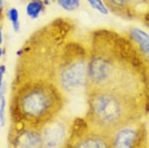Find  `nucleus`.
<instances>
[{
    "label": "nucleus",
    "mask_w": 149,
    "mask_h": 148,
    "mask_svg": "<svg viewBox=\"0 0 149 148\" xmlns=\"http://www.w3.org/2000/svg\"><path fill=\"white\" fill-rule=\"evenodd\" d=\"M89 66V47L75 38L61 68L57 86L64 93L73 92L85 87Z\"/></svg>",
    "instance_id": "nucleus-5"
},
{
    "label": "nucleus",
    "mask_w": 149,
    "mask_h": 148,
    "mask_svg": "<svg viewBox=\"0 0 149 148\" xmlns=\"http://www.w3.org/2000/svg\"><path fill=\"white\" fill-rule=\"evenodd\" d=\"M85 92L102 91L136 99L149 108V63L128 35L109 28L91 32Z\"/></svg>",
    "instance_id": "nucleus-1"
},
{
    "label": "nucleus",
    "mask_w": 149,
    "mask_h": 148,
    "mask_svg": "<svg viewBox=\"0 0 149 148\" xmlns=\"http://www.w3.org/2000/svg\"><path fill=\"white\" fill-rule=\"evenodd\" d=\"M6 17L12 24V28L16 33L20 30V21H19V13L16 8H10L6 11Z\"/></svg>",
    "instance_id": "nucleus-14"
},
{
    "label": "nucleus",
    "mask_w": 149,
    "mask_h": 148,
    "mask_svg": "<svg viewBox=\"0 0 149 148\" xmlns=\"http://www.w3.org/2000/svg\"><path fill=\"white\" fill-rule=\"evenodd\" d=\"M45 8L43 0H29L26 5V13L31 19H37Z\"/></svg>",
    "instance_id": "nucleus-12"
},
{
    "label": "nucleus",
    "mask_w": 149,
    "mask_h": 148,
    "mask_svg": "<svg viewBox=\"0 0 149 148\" xmlns=\"http://www.w3.org/2000/svg\"><path fill=\"white\" fill-rule=\"evenodd\" d=\"M75 31L72 19L59 17L34 32L17 52L18 60L12 85L27 81H46L57 85Z\"/></svg>",
    "instance_id": "nucleus-2"
},
{
    "label": "nucleus",
    "mask_w": 149,
    "mask_h": 148,
    "mask_svg": "<svg viewBox=\"0 0 149 148\" xmlns=\"http://www.w3.org/2000/svg\"><path fill=\"white\" fill-rule=\"evenodd\" d=\"M65 102V93L49 81H27L12 85L9 104L11 124L40 129L61 113Z\"/></svg>",
    "instance_id": "nucleus-3"
},
{
    "label": "nucleus",
    "mask_w": 149,
    "mask_h": 148,
    "mask_svg": "<svg viewBox=\"0 0 149 148\" xmlns=\"http://www.w3.org/2000/svg\"><path fill=\"white\" fill-rule=\"evenodd\" d=\"M67 147L110 148L111 139L93 130L84 117H79L72 121Z\"/></svg>",
    "instance_id": "nucleus-6"
},
{
    "label": "nucleus",
    "mask_w": 149,
    "mask_h": 148,
    "mask_svg": "<svg viewBox=\"0 0 149 148\" xmlns=\"http://www.w3.org/2000/svg\"><path fill=\"white\" fill-rule=\"evenodd\" d=\"M3 49L1 48V46H0V61H1V59H2V56H3Z\"/></svg>",
    "instance_id": "nucleus-21"
},
{
    "label": "nucleus",
    "mask_w": 149,
    "mask_h": 148,
    "mask_svg": "<svg viewBox=\"0 0 149 148\" xmlns=\"http://www.w3.org/2000/svg\"><path fill=\"white\" fill-rule=\"evenodd\" d=\"M8 145L17 148H40L43 141L40 129L20 124H11Z\"/></svg>",
    "instance_id": "nucleus-10"
},
{
    "label": "nucleus",
    "mask_w": 149,
    "mask_h": 148,
    "mask_svg": "<svg viewBox=\"0 0 149 148\" xmlns=\"http://www.w3.org/2000/svg\"><path fill=\"white\" fill-rule=\"evenodd\" d=\"M57 3L64 10L72 12L80 8L81 0H57Z\"/></svg>",
    "instance_id": "nucleus-15"
},
{
    "label": "nucleus",
    "mask_w": 149,
    "mask_h": 148,
    "mask_svg": "<svg viewBox=\"0 0 149 148\" xmlns=\"http://www.w3.org/2000/svg\"><path fill=\"white\" fill-rule=\"evenodd\" d=\"M85 120L93 130L110 137L119 128L143 120L149 108L142 101L118 93L97 91L86 94Z\"/></svg>",
    "instance_id": "nucleus-4"
},
{
    "label": "nucleus",
    "mask_w": 149,
    "mask_h": 148,
    "mask_svg": "<svg viewBox=\"0 0 149 148\" xmlns=\"http://www.w3.org/2000/svg\"><path fill=\"white\" fill-rule=\"evenodd\" d=\"M87 1L93 9L99 11L102 14H104V15L108 14L109 10L107 8V6H105V4L103 3L102 0H87Z\"/></svg>",
    "instance_id": "nucleus-16"
},
{
    "label": "nucleus",
    "mask_w": 149,
    "mask_h": 148,
    "mask_svg": "<svg viewBox=\"0 0 149 148\" xmlns=\"http://www.w3.org/2000/svg\"><path fill=\"white\" fill-rule=\"evenodd\" d=\"M3 43V33H2V27L0 25V46Z\"/></svg>",
    "instance_id": "nucleus-19"
},
{
    "label": "nucleus",
    "mask_w": 149,
    "mask_h": 148,
    "mask_svg": "<svg viewBox=\"0 0 149 148\" xmlns=\"http://www.w3.org/2000/svg\"><path fill=\"white\" fill-rule=\"evenodd\" d=\"M44 1V4H45V6H49V5H50L51 3H53L55 0H43Z\"/></svg>",
    "instance_id": "nucleus-20"
},
{
    "label": "nucleus",
    "mask_w": 149,
    "mask_h": 148,
    "mask_svg": "<svg viewBox=\"0 0 149 148\" xmlns=\"http://www.w3.org/2000/svg\"><path fill=\"white\" fill-rule=\"evenodd\" d=\"M114 15L149 25V0H102Z\"/></svg>",
    "instance_id": "nucleus-8"
},
{
    "label": "nucleus",
    "mask_w": 149,
    "mask_h": 148,
    "mask_svg": "<svg viewBox=\"0 0 149 148\" xmlns=\"http://www.w3.org/2000/svg\"><path fill=\"white\" fill-rule=\"evenodd\" d=\"M5 17L4 12V0H0V25L3 22V19Z\"/></svg>",
    "instance_id": "nucleus-18"
},
{
    "label": "nucleus",
    "mask_w": 149,
    "mask_h": 148,
    "mask_svg": "<svg viewBox=\"0 0 149 148\" xmlns=\"http://www.w3.org/2000/svg\"><path fill=\"white\" fill-rule=\"evenodd\" d=\"M127 35L136 45L141 54L149 63V36L145 31L137 28H132Z\"/></svg>",
    "instance_id": "nucleus-11"
},
{
    "label": "nucleus",
    "mask_w": 149,
    "mask_h": 148,
    "mask_svg": "<svg viewBox=\"0 0 149 148\" xmlns=\"http://www.w3.org/2000/svg\"><path fill=\"white\" fill-rule=\"evenodd\" d=\"M148 145V134L144 119L125 125L111 135V147L139 148Z\"/></svg>",
    "instance_id": "nucleus-7"
},
{
    "label": "nucleus",
    "mask_w": 149,
    "mask_h": 148,
    "mask_svg": "<svg viewBox=\"0 0 149 148\" xmlns=\"http://www.w3.org/2000/svg\"><path fill=\"white\" fill-rule=\"evenodd\" d=\"M6 73V66L4 64H0V86L4 83V75Z\"/></svg>",
    "instance_id": "nucleus-17"
},
{
    "label": "nucleus",
    "mask_w": 149,
    "mask_h": 148,
    "mask_svg": "<svg viewBox=\"0 0 149 148\" xmlns=\"http://www.w3.org/2000/svg\"><path fill=\"white\" fill-rule=\"evenodd\" d=\"M72 121L60 116L49 121L40 128L43 147H67Z\"/></svg>",
    "instance_id": "nucleus-9"
},
{
    "label": "nucleus",
    "mask_w": 149,
    "mask_h": 148,
    "mask_svg": "<svg viewBox=\"0 0 149 148\" xmlns=\"http://www.w3.org/2000/svg\"><path fill=\"white\" fill-rule=\"evenodd\" d=\"M6 83L4 82L2 86H0V127H4L6 124Z\"/></svg>",
    "instance_id": "nucleus-13"
}]
</instances>
